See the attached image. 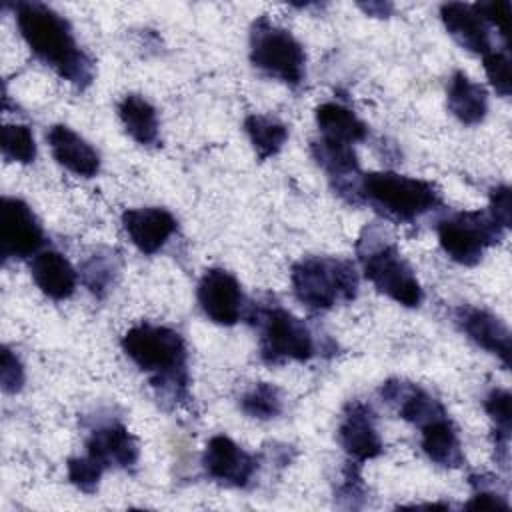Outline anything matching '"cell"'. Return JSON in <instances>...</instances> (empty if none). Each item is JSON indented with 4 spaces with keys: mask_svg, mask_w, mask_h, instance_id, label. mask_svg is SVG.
Returning <instances> with one entry per match:
<instances>
[{
    "mask_svg": "<svg viewBox=\"0 0 512 512\" xmlns=\"http://www.w3.org/2000/svg\"><path fill=\"white\" fill-rule=\"evenodd\" d=\"M504 232L488 212L480 210L454 212L436 224L440 248L462 266L478 264L484 252L504 238Z\"/></svg>",
    "mask_w": 512,
    "mask_h": 512,
    "instance_id": "ba28073f",
    "label": "cell"
},
{
    "mask_svg": "<svg viewBox=\"0 0 512 512\" xmlns=\"http://www.w3.org/2000/svg\"><path fill=\"white\" fill-rule=\"evenodd\" d=\"M124 354L148 376L158 398L182 402L188 398V348L170 326L138 322L120 340Z\"/></svg>",
    "mask_w": 512,
    "mask_h": 512,
    "instance_id": "7a4b0ae2",
    "label": "cell"
},
{
    "mask_svg": "<svg viewBox=\"0 0 512 512\" xmlns=\"http://www.w3.org/2000/svg\"><path fill=\"white\" fill-rule=\"evenodd\" d=\"M474 10L488 22L490 28H496L498 34L508 42V20H510V2L508 0H492V2H476Z\"/></svg>",
    "mask_w": 512,
    "mask_h": 512,
    "instance_id": "836d02e7",
    "label": "cell"
},
{
    "mask_svg": "<svg viewBox=\"0 0 512 512\" xmlns=\"http://www.w3.org/2000/svg\"><path fill=\"white\" fill-rule=\"evenodd\" d=\"M360 202L392 222L410 224L442 204L438 188L422 178L396 172H368L360 178Z\"/></svg>",
    "mask_w": 512,
    "mask_h": 512,
    "instance_id": "277c9868",
    "label": "cell"
},
{
    "mask_svg": "<svg viewBox=\"0 0 512 512\" xmlns=\"http://www.w3.org/2000/svg\"><path fill=\"white\" fill-rule=\"evenodd\" d=\"M44 244V230L34 210L20 198L0 202V250L4 260L36 256Z\"/></svg>",
    "mask_w": 512,
    "mask_h": 512,
    "instance_id": "9c48e42d",
    "label": "cell"
},
{
    "mask_svg": "<svg viewBox=\"0 0 512 512\" xmlns=\"http://www.w3.org/2000/svg\"><path fill=\"white\" fill-rule=\"evenodd\" d=\"M54 160L80 178H94L100 172V154L66 124H54L46 134Z\"/></svg>",
    "mask_w": 512,
    "mask_h": 512,
    "instance_id": "ac0fdd59",
    "label": "cell"
},
{
    "mask_svg": "<svg viewBox=\"0 0 512 512\" xmlns=\"http://www.w3.org/2000/svg\"><path fill=\"white\" fill-rule=\"evenodd\" d=\"M200 310L208 320L220 326H234L244 308L242 286L236 276L224 268H208L196 288Z\"/></svg>",
    "mask_w": 512,
    "mask_h": 512,
    "instance_id": "8fae6325",
    "label": "cell"
},
{
    "mask_svg": "<svg viewBox=\"0 0 512 512\" xmlns=\"http://www.w3.org/2000/svg\"><path fill=\"white\" fill-rule=\"evenodd\" d=\"M470 486L474 492L464 504L466 510H510V502L506 494L496 486V482H488L486 476H470Z\"/></svg>",
    "mask_w": 512,
    "mask_h": 512,
    "instance_id": "f546056e",
    "label": "cell"
},
{
    "mask_svg": "<svg viewBox=\"0 0 512 512\" xmlns=\"http://www.w3.org/2000/svg\"><path fill=\"white\" fill-rule=\"evenodd\" d=\"M440 20L446 32L468 52L488 54L492 48V36L488 22L474 10L472 4L446 2L440 6Z\"/></svg>",
    "mask_w": 512,
    "mask_h": 512,
    "instance_id": "d6986e66",
    "label": "cell"
},
{
    "mask_svg": "<svg viewBox=\"0 0 512 512\" xmlns=\"http://www.w3.org/2000/svg\"><path fill=\"white\" fill-rule=\"evenodd\" d=\"M380 398L408 424L414 428H422L424 424L432 422L438 416L448 414L444 404L432 396L422 386L404 380V378H390L380 386Z\"/></svg>",
    "mask_w": 512,
    "mask_h": 512,
    "instance_id": "4fadbf2b",
    "label": "cell"
},
{
    "mask_svg": "<svg viewBox=\"0 0 512 512\" xmlns=\"http://www.w3.org/2000/svg\"><path fill=\"white\" fill-rule=\"evenodd\" d=\"M314 160L328 174L334 190L348 202H360V164L356 152L348 144L332 142L326 138L312 140L310 144Z\"/></svg>",
    "mask_w": 512,
    "mask_h": 512,
    "instance_id": "5bb4252c",
    "label": "cell"
},
{
    "mask_svg": "<svg viewBox=\"0 0 512 512\" xmlns=\"http://www.w3.org/2000/svg\"><path fill=\"white\" fill-rule=\"evenodd\" d=\"M314 120L320 130V138L340 142V144H356L368 136V126L346 106L338 102H324L314 110Z\"/></svg>",
    "mask_w": 512,
    "mask_h": 512,
    "instance_id": "603a6c76",
    "label": "cell"
},
{
    "mask_svg": "<svg viewBox=\"0 0 512 512\" xmlns=\"http://www.w3.org/2000/svg\"><path fill=\"white\" fill-rule=\"evenodd\" d=\"M296 300L314 312L348 304L358 294V274L350 260L336 256H306L290 270Z\"/></svg>",
    "mask_w": 512,
    "mask_h": 512,
    "instance_id": "5b68a950",
    "label": "cell"
},
{
    "mask_svg": "<svg viewBox=\"0 0 512 512\" xmlns=\"http://www.w3.org/2000/svg\"><path fill=\"white\" fill-rule=\"evenodd\" d=\"M122 228L142 254L160 252L178 228L174 214L160 206L130 208L122 214Z\"/></svg>",
    "mask_w": 512,
    "mask_h": 512,
    "instance_id": "e0dca14e",
    "label": "cell"
},
{
    "mask_svg": "<svg viewBox=\"0 0 512 512\" xmlns=\"http://www.w3.org/2000/svg\"><path fill=\"white\" fill-rule=\"evenodd\" d=\"M244 132L260 160L276 156L288 140L286 124L264 114H248L244 118Z\"/></svg>",
    "mask_w": 512,
    "mask_h": 512,
    "instance_id": "d4e9b609",
    "label": "cell"
},
{
    "mask_svg": "<svg viewBox=\"0 0 512 512\" xmlns=\"http://www.w3.org/2000/svg\"><path fill=\"white\" fill-rule=\"evenodd\" d=\"M202 468L210 480L226 488H246L258 472V458L238 446L232 438L216 434L206 442Z\"/></svg>",
    "mask_w": 512,
    "mask_h": 512,
    "instance_id": "30bf717a",
    "label": "cell"
},
{
    "mask_svg": "<svg viewBox=\"0 0 512 512\" xmlns=\"http://www.w3.org/2000/svg\"><path fill=\"white\" fill-rule=\"evenodd\" d=\"M250 62L262 74L298 88L306 78V52L298 38L284 26L260 16L250 26Z\"/></svg>",
    "mask_w": 512,
    "mask_h": 512,
    "instance_id": "8992f818",
    "label": "cell"
},
{
    "mask_svg": "<svg viewBox=\"0 0 512 512\" xmlns=\"http://www.w3.org/2000/svg\"><path fill=\"white\" fill-rule=\"evenodd\" d=\"M336 436L350 462L356 464L374 460L384 450V442L376 428V414L366 402L360 400L346 404Z\"/></svg>",
    "mask_w": 512,
    "mask_h": 512,
    "instance_id": "7c38bea8",
    "label": "cell"
},
{
    "mask_svg": "<svg viewBox=\"0 0 512 512\" xmlns=\"http://www.w3.org/2000/svg\"><path fill=\"white\" fill-rule=\"evenodd\" d=\"M420 446L424 454L442 468H460L464 464L462 442L448 414L438 416L420 428Z\"/></svg>",
    "mask_w": 512,
    "mask_h": 512,
    "instance_id": "7402d4cb",
    "label": "cell"
},
{
    "mask_svg": "<svg viewBox=\"0 0 512 512\" xmlns=\"http://www.w3.org/2000/svg\"><path fill=\"white\" fill-rule=\"evenodd\" d=\"M66 470H68L70 484H74L80 492L92 494V492H96L106 468L90 454H84V456L70 458L66 464Z\"/></svg>",
    "mask_w": 512,
    "mask_h": 512,
    "instance_id": "4dcf8cb0",
    "label": "cell"
},
{
    "mask_svg": "<svg viewBox=\"0 0 512 512\" xmlns=\"http://www.w3.org/2000/svg\"><path fill=\"white\" fill-rule=\"evenodd\" d=\"M358 8H360L364 14L374 16V18H388V16L394 12V4H390V2H376V0L360 2Z\"/></svg>",
    "mask_w": 512,
    "mask_h": 512,
    "instance_id": "d590c367",
    "label": "cell"
},
{
    "mask_svg": "<svg viewBox=\"0 0 512 512\" xmlns=\"http://www.w3.org/2000/svg\"><path fill=\"white\" fill-rule=\"evenodd\" d=\"M240 410L254 420H272L284 410V396L270 382H256L240 396Z\"/></svg>",
    "mask_w": 512,
    "mask_h": 512,
    "instance_id": "83f0119b",
    "label": "cell"
},
{
    "mask_svg": "<svg viewBox=\"0 0 512 512\" xmlns=\"http://www.w3.org/2000/svg\"><path fill=\"white\" fill-rule=\"evenodd\" d=\"M446 104L450 114L466 126L484 122L488 114V92L482 84L474 82L466 72L456 70L446 88Z\"/></svg>",
    "mask_w": 512,
    "mask_h": 512,
    "instance_id": "44dd1931",
    "label": "cell"
},
{
    "mask_svg": "<svg viewBox=\"0 0 512 512\" xmlns=\"http://www.w3.org/2000/svg\"><path fill=\"white\" fill-rule=\"evenodd\" d=\"M86 454L96 458L106 470H130L140 458L136 438L120 420H106L90 430L86 440Z\"/></svg>",
    "mask_w": 512,
    "mask_h": 512,
    "instance_id": "2e32d148",
    "label": "cell"
},
{
    "mask_svg": "<svg viewBox=\"0 0 512 512\" xmlns=\"http://www.w3.org/2000/svg\"><path fill=\"white\" fill-rule=\"evenodd\" d=\"M484 72L496 94L508 98L512 92V76H510V58L506 50H490L482 56Z\"/></svg>",
    "mask_w": 512,
    "mask_h": 512,
    "instance_id": "1f68e13d",
    "label": "cell"
},
{
    "mask_svg": "<svg viewBox=\"0 0 512 512\" xmlns=\"http://www.w3.org/2000/svg\"><path fill=\"white\" fill-rule=\"evenodd\" d=\"M118 118L126 130V134L142 144L154 146L160 136V122L156 108L140 94H126L118 102Z\"/></svg>",
    "mask_w": 512,
    "mask_h": 512,
    "instance_id": "cb8c5ba5",
    "label": "cell"
},
{
    "mask_svg": "<svg viewBox=\"0 0 512 512\" xmlns=\"http://www.w3.org/2000/svg\"><path fill=\"white\" fill-rule=\"evenodd\" d=\"M250 320L258 334L260 358L266 364L306 362L314 356L316 344L310 328L282 304H258Z\"/></svg>",
    "mask_w": 512,
    "mask_h": 512,
    "instance_id": "52a82bcc",
    "label": "cell"
},
{
    "mask_svg": "<svg viewBox=\"0 0 512 512\" xmlns=\"http://www.w3.org/2000/svg\"><path fill=\"white\" fill-rule=\"evenodd\" d=\"M0 148L8 162L30 164L36 158L34 134L24 124H6L0 136Z\"/></svg>",
    "mask_w": 512,
    "mask_h": 512,
    "instance_id": "f1b7e54d",
    "label": "cell"
},
{
    "mask_svg": "<svg viewBox=\"0 0 512 512\" xmlns=\"http://www.w3.org/2000/svg\"><path fill=\"white\" fill-rule=\"evenodd\" d=\"M488 214L490 218L508 230L512 224V202H510V188L506 184H500L490 190V202H488Z\"/></svg>",
    "mask_w": 512,
    "mask_h": 512,
    "instance_id": "e575fe53",
    "label": "cell"
},
{
    "mask_svg": "<svg viewBox=\"0 0 512 512\" xmlns=\"http://www.w3.org/2000/svg\"><path fill=\"white\" fill-rule=\"evenodd\" d=\"M484 410L494 424V448L502 466H508L510 430H512V396L504 388H492L484 398Z\"/></svg>",
    "mask_w": 512,
    "mask_h": 512,
    "instance_id": "484cf974",
    "label": "cell"
},
{
    "mask_svg": "<svg viewBox=\"0 0 512 512\" xmlns=\"http://www.w3.org/2000/svg\"><path fill=\"white\" fill-rule=\"evenodd\" d=\"M16 26L30 52L62 80L86 90L94 80V60L80 48L70 22L42 2H16Z\"/></svg>",
    "mask_w": 512,
    "mask_h": 512,
    "instance_id": "6da1fadb",
    "label": "cell"
},
{
    "mask_svg": "<svg viewBox=\"0 0 512 512\" xmlns=\"http://www.w3.org/2000/svg\"><path fill=\"white\" fill-rule=\"evenodd\" d=\"M120 270V260L110 248H98L90 254L80 266L82 284L98 298L106 296V292L114 286Z\"/></svg>",
    "mask_w": 512,
    "mask_h": 512,
    "instance_id": "4316f807",
    "label": "cell"
},
{
    "mask_svg": "<svg viewBox=\"0 0 512 512\" xmlns=\"http://www.w3.org/2000/svg\"><path fill=\"white\" fill-rule=\"evenodd\" d=\"M26 382V372L16 356L14 350L8 346L2 348V358H0V384L6 394H18L24 388Z\"/></svg>",
    "mask_w": 512,
    "mask_h": 512,
    "instance_id": "d6a6232c",
    "label": "cell"
},
{
    "mask_svg": "<svg viewBox=\"0 0 512 512\" xmlns=\"http://www.w3.org/2000/svg\"><path fill=\"white\" fill-rule=\"evenodd\" d=\"M30 274L40 292L52 300L70 298L78 286V272L58 250L38 252L30 262Z\"/></svg>",
    "mask_w": 512,
    "mask_h": 512,
    "instance_id": "ffe728a7",
    "label": "cell"
},
{
    "mask_svg": "<svg viewBox=\"0 0 512 512\" xmlns=\"http://www.w3.org/2000/svg\"><path fill=\"white\" fill-rule=\"evenodd\" d=\"M356 250L364 276L380 294L406 308H418L422 304L424 290L420 280L382 228L366 226Z\"/></svg>",
    "mask_w": 512,
    "mask_h": 512,
    "instance_id": "3957f363",
    "label": "cell"
},
{
    "mask_svg": "<svg viewBox=\"0 0 512 512\" xmlns=\"http://www.w3.org/2000/svg\"><path fill=\"white\" fill-rule=\"evenodd\" d=\"M454 320L470 342L494 354L504 368H510V330L496 314L476 306H458Z\"/></svg>",
    "mask_w": 512,
    "mask_h": 512,
    "instance_id": "9a60e30c",
    "label": "cell"
}]
</instances>
